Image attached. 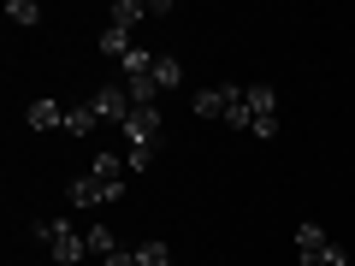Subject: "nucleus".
I'll use <instances>...</instances> for the list:
<instances>
[{"instance_id":"obj_1","label":"nucleus","mask_w":355,"mask_h":266,"mask_svg":"<svg viewBox=\"0 0 355 266\" xmlns=\"http://www.w3.org/2000/svg\"><path fill=\"white\" fill-rule=\"evenodd\" d=\"M225 125L231 130H254V136H279V95H272L266 83H249Z\"/></svg>"},{"instance_id":"obj_2","label":"nucleus","mask_w":355,"mask_h":266,"mask_svg":"<svg viewBox=\"0 0 355 266\" xmlns=\"http://www.w3.org/2000/svg\"><path fill=\"white\" fill-rule=\"evenodd\" d=\"M296 266H349V254H343L314 219H302V225H296Z\"/></svg>"},{"instance_id":"obj_3","label":"nucleus","mask_w":355,"mask_h":266,"mask_svg":"<svg viewBox=\"0 0 355 266\" xmlns=\"http://www.w3.org/2000/svg\"><path fill=\"white\" fill-rule=\"evenodd\" d=\"M30 231L53 249V260H60V266H71V260H83V254H89V237L71 225V219H42V225H30Z\"/></svg>"},{"instance_id":"obj_4","label":"nucleus","mask_w":355,"mask_h":266,"mask_svg":"<svg viewBox=\"0 0 355 266\" xmlns=\"http://www.w3.org/2000/svg\"><path fill=\"white\" fill-rule=\"evenodd\" d=\"M89 107H95V118H107V125H125V118L137 113V101H130L125 83H101L95 95H89Z\"/></svg>"},{"instance_id":"obj_5","label":"nucleus","mask_w":355,"mask_h":266,"mask_svg":"<svg viewBox=\"0 0 355 266\" xmlns=\"http://www.w3.org/2000/svg\"><path fill=\"white\" fill-rule=\"evenodd\" d=\"M237 101H243V83H207V89H196V113H202V118H231Z\"/></svg>"},{"instance_id":"obj_6","label":"nucleus","mask_w":355,"mask_h":266,"mask_svg":"<svg viewBox=\"0 0 355 266\" xmlns=\"http://www.w3.org/2000/svg\"><path fill=\"white\" fill-rule=\"evenodd\" d=\"M65 195H71V207H107V202H119V190H107L95 172L71 177V190H65Z\"/></svg>"},{"instance_id":"obj_7","label":"nucleus","mask_w":355,"mask_h":266,"mask_svg":"<svg viewBox=\"0 0 355 266\" xmlns=\"http://www.w3.org/2000/svg\"><path fill=\"white\" fill-rule=\"evenodd\" d=\"M24 125L30 130H65V107L53 101V95H36V101L24 107Z\"/></svg>"},{"instance_id":"obj_8","label":"nucleus","mask_w":355,"mask_h":266,"mask_svg":"<svg viewBox=\"0 0 355 266\" xmlns=\"http://www.w3.org/2000/svg\"><path fill=\"white\" fill-rule=\"evenodd\" d=\"M89 172L101 177L107 190H119V195H125V177H130V160H125V154H95V166H89Z\"/></svg>"},{"instance_id":"obj_9","label":"nucleus","mask_w":355,"mask_h":266,"mask_svg":"<svg viewBox=\"0 0 355 266\" xmlns=\"http://www.w3.org/2000/svg\"><path fill=\"white\" fill-rule=\"evenodd\" d=\"M142 18H148V0H113V6H107V24L113 30H137Z\"/></svg>"},{"instance_id":"obj_10","label":"nucleus","mask_w":355,"mask_h":266,"mask_svg":"<svg viewBox=\"0 0 355 266\" xmlns=\"http://www.w3.org/2000/svg\"><path fill=\"white\" fill-rule=\"evenodd\" d=\"M95 125H101V118H95V107H89V101H83V107H65V136H77V142H83Z\"/></svg>"},{"instance_id":"obj_11","label":"nucleus","mask_w":355,"mask_h":266,"mask_svg":"<svg viewBox=\"0 0 355 266\" xmlns=\"http://www.w3.org/2000/svg\"><path fill=\"white\" fill-rule=\"evenodd\" d=\"M125 53H130V30H113V24H107V30H101V60L125 65Z\"/></svg>"},{"instance_id":"obj_12","label":"nucleus","mask_w":355,"mask_h":266,"mask_svg":"<svg viewBox=\"0 0 355 266\" xmlns=\"http://www.w3.org/2000/svg\"><path fill=\"white\" fill-rule=\"evenodd\" d=\"M83 237H89V254H101V260H107V254L119 249V237H113V225H89Z\"/></svg>"},{"instance_id":"obj_13","label":"nucleus","mask_w":355,"mask_h":266,"mask_svg":"<svg viewBox=\"0 0 355 266\" xmlns=\"http://www.w3.org/2000/svg\"><path fill=\"white\" fill-rule=\"evenodd\" d=\"M154 83H160V89H178V83H184V65H178L172 53H160V60H154Z\"/></svg>"},{"instance_id":"obj_14","label":"nucleus","mask_w":355,"mask_h":266,"mask_svg":"<svg viewBox=\"0 0 355 266\" xmlns=\"http://www.w3.org/2000/svg\"><path fill=\"white\" fill-rule=\"evenodd\" d=\"M137 266H172V249L166 242H137Z\"/></svg>"},{"instance_id":"obj_15","label":"nucleus","mask_w":355,"mask_h":266,"mask_svg":"<svg viewBox=\"0 0 355 266\" xmlns=\"http://www.w3.org/2000/svg\"><path fill=\"white\" fill-rule=\"evenodd\" d=\"M6 18L12 24H42V6L36 0H6Z\"/></svg>"},{"instance_id":"obj_16","label":"nucleus","mask_w":355,"mask_h":266,"mask_svg":"<svg viewBox=\"0 0 355 266\" xmlns=\"http://www.w3.org/2000/svg\"><path fill=\"white\" fill-rule=\"evenodd\" d=\"M101 266H137V249H113V254H107Z\"/></svg>"}]
</instances>
